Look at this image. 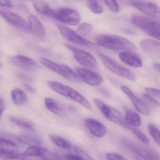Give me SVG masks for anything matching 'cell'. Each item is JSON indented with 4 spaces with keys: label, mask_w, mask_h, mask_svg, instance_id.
<instances>
[{
    "label": "cell",
    "mask_w": 160,
    "mask_h": 160,
    "mask_svg": "<svg viewBox=\"0 0 160 160\" xmlns=\"http://www.w3.org/2000/svg\"><path fill=\"white\" fill-rule=\"evenodd\" d=\"M94 102L95 105L108 120L125 129H132L127 123L125 119L118 110L106 104L102 101L99 99H94Z\"/></svg>",
    "instance_id": "cell-4"
},
{
    "label": "cell",
    "mask_w": 160,
    "mask_h": 160,
    "mask_svg": "<svg viewBox=\"0 0 160 160\" xmlns=\"http://www.w3.org/2000/svg\"><path fill=\"white\" fill-rule=\"evenodd\" d=\"M75 151L78 155L81 157L83 160H93V159L84 150L79 147H76Z\"/></svg>",
    "instance_id": "cell-36"
},
{
    "label": "cell",
    "mask_w": 160,
    "mask_h": 160,
    "mask_svg": "<svg viewBox=\"0 0 160 160\" xmlns=\"http://www.w3.org/2000/svg\"><path fill=\"white\" fill-rule=\"evenodd\" d=\"M77 74L80 79L90 86L96 87L102 84L104 79L98 73L86 68H78L76 70Z\"/></svg>",
    "instance_id": "cell-13"
},
{
    "label": "cell",
    "mask_w": 160,
    "mask_h": 160,
    "mask_svg": "<svg viewBox=\"0 0 160 160\" xmlns=\"http://www.w3.org/2000/svg\"><path fill=\"white\" fill-rule=\"evenodd\" d=\"M99 57L104 65L112 72L125 79L132 81L135 80L136 77L133 73L116 61L102 53H99Z\"/></svg>",
    "instance_id": "cell-6"
},
{
    "label": "cell",
    "mask_w": 160,
    "mask_h": 160,
    "mask_svg": "<svg viewBox=\"0 0 160 160\" xmlns=\"http://www.w3.org/2000/svg\"><path fill=\"white\" fill-rule=\"evenodd\" d=\"M5 108V104L4 101L2 98H1V101H0V110H1V115L2 116V113L4 111Z\"/></svg>",
    "instance_id": "cell-42"
},
{
    "label": "cell",
    "mask_w": 160,
    "mask_h": 160,
    "mask_svg": "<svg viewBox=\"0 0 160 160\" xmlns=\"http://www.w3.org/2000/svg\"><path fill=\"white\" fill-rule=\"evenodd\" d=\"M42 148L39 146H31L25 150L24 154L27 157H40Z\"/></svg>",
    "instance_id": "cell-30"
},
{
    "label": "cell",
    "mask_w": 160,
    "mask_h": 160,
    "mask_svg": "<svg viewBox=\"0 0 160 160\" xmlns=\"http://www.w3.org/2000/svg\"><path fill=\"white\" fill-rule=\"evenodd\" d=\"M85 125L89 131L95 137H103L107 133V128L104 124L97 120L92 118L86 119Z\"/></svg>",
    "instance_id": "cell-16"
},
{
    "label": "cell",
    "mask_w": 160,
    "mask_h": 160,
    "mask_svg": "<svg viewBox=\"0 0 160 160\" xmlns=\"http://www.w3.org/2000/svg\"><path fill=\"white\" fill-rule=\"evenodd\" d=\"M119 58L122 62L132 67L138 68L143 64L139 56L132 51H122L119 54Z\"/></svg>",
    "instance_id": "cell-17"
},
{
    "label": "cell",
    "mask_w": 160,
    "mask_h": 160,
    "mask_svg": "<svg viewBox=\"0 0 160 160\" xmlns=\"http://www.w3.org/2000/svg\"><path fill=\"white\" fill-rule=\"evenodd\" d=\"M31 29L38 37L43 38L45 36V30L41 21L35 16L30 15L28 18Z\"/></svg>",
    "instance_id": "cell-18"
},
{
    "label": "cell",
    "mask_w": 160,
    "mask_h": 160,
    "mask_svg": "<svg viewBox=\"0 0 160 160\" xmlns=\"http://www.w3.org/2000/svg\"><path fill=\"white\" fill-rule=\"evenodd\" d=\"M125 118L126 122L131 127H138L141 124V119L140 116L132 110L127 111L125 114Z\"/></svg>",
    "instance_id": "cell-23"
},
{
    "label": "cell",
    "mask_w": 160,
    "mask_h": 160,
    "mask_svg": "<svg viewBox=\"0 0 160 160\" xmlns=\"http://www.w3.org/2000/svg\"><path fill=\"white\" fill-rule=\"evenodd\" d=\"M45 105L48 110L56 115L61 116L65 114L63 107L52 98H46L45 100Z\"/></svg>",
    "instance_id": "cell-21"
},
{
    "label": "cell",
    "mask_w": 160,
    "mask_h": 160,
    "mask_svg": "<svg viewBox=\"0 0 160 160\" xmlns=\"http://www.w3.org/2000/svg\"><path fill=\"white\" fill-rule=\"evenodd\" d=\"M18 147L14 142L1 138L0 151L5 152H18Z\"/></svg>",
    "instance_id": "cell-25"
},
{
    "label": "cell",
    "mask_w": 160,
    "mask_h": 160,
    "mask_svg": "<svg viewBox=\"0 0 160 160\" xmlns=\"http://www.w3.org/2000/svg\"><path fill=\"white\" fill-rule=\"evenodd\" d=\"M104 2L108 9L112 12L118 13L119 12V6L116 1H105Z\"/></svg>",
    "instance_id": "cell-35"
},
{
    "label": "cell",
    "mask_w": 160,
    "mask_h": 160,
    "mask_svg": "<svg viewBox=\"0 0 160 160\" xmlns=\"http://www.w3.org/2000/svg\"><path fill=\"white\" fill-rule=\"evenodd\" d=\"M129 3L144 14L153 19L160 20V7L155 3L140 1H132Z\"/></svg>",
    "instance_id": "cell-10"
},
{
    "label": "cell",
    "mask_w": 160,
    "mask_h": 160,
    "mask_svg": "<svg viewBox=\"0 0 160 160\" xmlns=\"http://www.w3.org/2000/svg\"><path fill=\"white\" fill-rule=\"evenodd\" d=\"M153 67L160 74V63H154L153 65Z\"/></svg>",
    "instance_id": "cell-44"
},
{
    "label": "cell",
    "mask_w": 160,
    "mask_h": 160,
    "mask_svg": "<svg viewBox=\"0 0 160 160\" xmlns=\"http://www.w3.org/2000/svg\"><path fill=\"white\" fill-rule=\"evenodd\" d=\"M143 96H144L145 99L148 101L150 103L156 106L160 105V103L158 101H156L155 99H153L152 97L151 96L149 95V94H147V93H144L143 94Z\"/></svg>",
    "instance_id": "cell-39"
},
{
    "label": "cell",
    "mask_w": 160,
    "mask_h": 160,
    "mask_svg": "<svg viewBox=\"0 0 160 160\" xmlns=\"http://www.w3.org/2000/svg\"><path fill=\"white\" fill-rule=\"evenodd\" d=\"M0 5L1 7L6 8H12L13 7L12 2L8 1H0Z\"/></svg>",
    "instance_id": "cell-41"
},
{
    "label": "cell",
    "mask_w": 160,
    "mask_h": 160,
    "mask_svg": "<svg viewBox=\"0 0 160 160\" xmlns=\"http://www.w3.org/2000/svg\"><path fill=\"white\" fill-rule=\"evenodd\" d=\"M40 62L48 69L63 77L68 80L78 83L81 82V80L78 75L70 67L65 64L57 63L42 57L40 58Z\"/></svg>",
    "instance_id": "cell-5"
},
{
    "label": "cell",
    "mask_w": 160,
    "mask_h": 160,
    "mask_svg": "<svg viewBox=\"0 0 160 160\" xmlns=\"http://www.w3.org/2000/svg\"><path fill=\"white\" fill-rule=\"evenodd\" d=\"M34 9L41 14L50 18H55L56 11L43 2L35 1L32 2Z\"/></svg>",
    "instance_id": "cell-20"
},
{
    "label": "cell",
    "mask_w": 160,
    "mask_h": 160,
    "mask_svg": "<svg viewBox=\"0 0 160 160\" xmlns=\"http://www.w3.org/2000/svg\"><path fill=\"white\" fill-rule=\"evenodd\" d=\"M66 46L73 52L75 58L78 63L90 69H97V61L91 54L76 48L71 45L66 44Z\"/></svg>",
    "instance_id": "cell-11"
},
{
    "label": "cell",
    "mask_w": 160,
    "mask_h": 160,
    "mask_svg": "<svg viewBox=\"0 0 160 160\" xmlns=\"http://www.w3.org/2000/svg\"><path fill=\"white\" fill-rule=\"evenodd\" d=\"M145 91L147 94L151 96L156 97L160 99V90L154 88H148L147 87L145 88Z\"/></svg>",
    "instance_id": "cell-37"
},
{
    "label": "cell",
    "mask_w": 160,
    "mask_h": 160,
    "mask_svg": "<svg viewBox=\"0 0 160 160\" xmlns=\"http://www.w3.org/2000/svg\"><path fill=\"white\" fill-rule=\"evenodd\" d=\"M66 160H83L78 155H74L73 154H67L65 155Z\"/></svg>",
    "instance_id": "cell-40"
},
{
    "label": "cell",
    "mask_w": 160,
    "mask_h": 160,
    "mask_svg": "<svg viewBox=\"0 0 160 160\" xmlns=\"http://www.w3.org/2000/svg\"><path fill=\"white\" fill-rule=\"evenodd\" d=\"M47 83L49 87L54 91L62 96L70 98L71 100L80 104L85 108L91 110V105L88 101L83 95L72 88L57 81L50 80L48 81Z\"/></svg>",
    "instance_id": "cell-2"
},
{
    "label": "cell",
    "mask_w": 160,
    "mask_h": 160,
    "mask_svg": "<svg viewBox=\"0 0 160 160\" xmlns=\"http://www.w3.org/2000/svg\"><path fill=\"white\" fill-rule=\"evenodd\" d=\"M140 46L143 50L160 56V43L151 39H144L140 42Z\"/></svg>",
    "instance_id": "cell-19"
},
{
    "label": "cell",
    "mask_w": 160,
    "mask_h": 160,
    "mask_svg": "<svg viewBox=\"0 0 160 160\" xmlns=\"http://www.w3.org/2000/svg\"><path fill=\"white\" fill-rule=\"evenodd\" d=\"M9 119L10 120L11 122L19 127H21V128L30 130L33 129V125L32 123L27 120L20 118L18 117H13V116H11L9 117Z\"/></svg>",
    "instance_id": "cell-28"
},
{
    "label": "cell",
    "mask_w": 160,
    "mask_h": 160,
    "mask_svg": "<svg viewBox=\"0 0 160 160\" xmlns=\"http://www.w3.org/2000/svg\"><path fill=\"white\" fill-rule=\"evenodd\" d=\"M87 5L90 10L94 13L101 14L103 11L102 6L96 1H88Z\"/></svg>",
    "instance_id": "cell-33"
},
{
    "label": "cell",
    "mask_w": 160,
    "mask_h": 160,
    "mask_svg": "<svg viewBox=\"0 0 160 160\" xmlns=\"http://www.w3.org/2000/svg\"><path fill=\"white\" fill-rule=\"evenodd\" d=\"M40 157L45 160H62L59 155L44 148H42Z\"/></svg>",
    "instance_id": "cell-31"
},
{
    "label": "cell",
    "mask_w": 160,
    "mask_h": 160,
    "mask_svg": "<svg viewBox=\"0 0 160 160\" xmlns=\"http://www.w3.org/2000/svg\"><path fill=\"white\" fill-rule=\"evenodd\" d=\"M1 14L8 23L18 29L26 33L32 32L28 23L17 14L8 10H1Z\"/></svg>",
    "instance_id": "cell-8"
},
{
    "label": "cell",
    "mask_w": 160,
    "mask_h": 160,
    "mask_svg": "<svg viewBox=\"0 0 160 160\" xmlns=\"http://www.w3.org/2000/svg\"><path fill=\"white\" fill-rule=\"evenodd\" d=\"M54 19L71 26H77L80 23L81 18L76 10L62 8L56 10Z\"/></svg>",
    "instance_id": "cell-9"
},
{
    "label": "cell",
    "mask_w": 160,
    "mask_h": 160,
    "mask_svg": "<svg viewBox=\"0 0 160 160\" xmlns=\"http://www.w3.org/2000/svg\"><path fill=\"white\" fill-rule=\"evenodd\" d=\"M11 99L13 103L17 106L25 104L28 101L26 93L20 89L16 88L11 92Z\"/></svg>",
    "instance_id": "cell-22"
},
{
    "label": "cell",
    "mask_w": 160,
    "mask_h": 160,
    "mask_svg": "<svg viewBox=\"0 0 160 160\" xmlns=\"http://www.w3.org/2000/svg\"><path fill=\"white\" fill-rule=\"evenodd\" d=\"M57 27L61 35L67 41L76 44L92 48L95 46L92 42L84 39L70 28L61 25H58Z\"/></svg>",
    "instance_id": "cell-12"
},
{
    "label": "cell",
    "mask_w": 160,
    "mask_h": 160,
    "mask_svg": "<svg viewBox=\"0 0 160 160\" xmlns=\"http://www.w3.org/2000/svg\"><path fill=\"white\" fill-rule=\"evenodd\" d=\"M19 141L23 144L31 146H40L42 145V140L36 136L29 134H22L18 137Z\"/></svg>",
    "instance_id": "cell-24"
},
{
    "label": "cell",
    "mask_w": 160,
    "mask_h": 160,
    "mask_svg": "<svg viewBox=\"0 0 160 160\" xmlns=\"http://www.w3.org/2000/svg\"><path fill=\"white\" fill-rule=\"evenodd\" d=\"M132 24L151 37L160 41V21L157 19L141 16H134Z\"/></svg>",
    "instance_id": "cell-3"
},
{
    "label": "cell",
    "mask_w": 160,
    "mask_h": 160,
    "mask_svg": "<svg viewBox=\"0 0 160 160\" xmlns=\"http://www.w3.org/2000/svg\"><path fill=\"white\" fill-rule=\"evenodd\" d=\"M148 130L154 141L160 146V132L158 128L152 124L148 125Z\"/></svg>",
    "instance_id": "cell-32"
},
{
    "label": "cell",
    "mask_w": 160,
    "mask_h": 160,
    "mask_svg": "<svg viewBox=\"0 0 160 160\" xmlns=\"http://www.w3.org/2000/svg\"><path fill=\"white\" fill-rule=\"evenodd\" d=\"M106 157L108 160H127L122 155L114 152L107 153Z\"/></svg>",
    "instance_id": "cell-38"
},
{
    "label": "cell",
    "mask_w": 160,
    "mask_h": 160,
    "mask_svg": "<svg viewBox=\"0 0 160 160\" xmlns=\"http://www.w3.org/2000/svg\"><path fill=\"white\" fill-rule=\"evenodd\" d=\"M11 61L15 66L27 72H33L38 67L35 61L26 56L21 55L14 56L11 59Z\"/></svg>",
    "instance_id": "cell-14"
},
{
    "label": "cell",
    "mask_w": 160,
    "mask_h": 160,
    "mask_svg": "<svg viewBox=\"0 0 160 160\" xmlns=\"http://www.w3.org/2000/svg\"><path fill=\"white\" fill-rule=\"evenodd\" d=\"M95 39L99 45L110 50L133 51L137 49L131 41L117 35L100 34L97 35Z\"/></svg>",
    "instance_id": "cell-1"
},
{
    "label": "cell",
    "mask_w": 160,
    "mask_h": 160,
    "mask_svg": "<svg viewBox=\"0 0 160 160\" xmlns=\"http://www.w3.org/2000/svg\"><path fill=\"white\" fill-rule=\"evenodd\" d=\"M132 131L134 133L136 136L140 140L142 141L144 144H149V140L148 138L147 137V136L142 132L141 131L138 130L137 128H134L132 129Z\"/></svg>",
    "instance_id": "cell-34"
},
{
    "label": "cell",
    "mask_w": 160,
    "mask_h": 160,
    "mask_svg": "<svg viewBox=\"0 0 160 160\" xmlns=\"http://www.w3.org/2000/svg\"><path fill=\"white\" fill-rule=\"evenodd\" d=\"M121 89L125 93V95H127L129 99H131L136 109L138 112L145 116H148L150 115V111L148 105L143 101L136 97L128 87L125 86H122L121 87Z\"/></svg>",
    "instance_id": "cell-15"
},
{
    "label": "cell",
    "mask_w": 160,
    "mask_h": 160,
    "mask_svg": "<svg viewBox=\"0 0 160 160\" xmlns=\"http://www.w3.org/2000/svg\"><path fill=\"white\" fill-rule=\"evenodd\" d=\"M124 146L128 149L141 157L144 160H160V156L152 150L134 142L122 140Z\"/></svg>",
    "instance_id": "cell-7"
},
{
    "label": "cell",
    "mask_w": 160,
    "mask_h": 160,
    "mask_svg": "<svg viewBox=\"0 0 160 160\" xmlns=\"http://www.w3.org/2000/svg\"><path fill=\"white\" fill-rule=\"evenodd\" d=\"M93 29L92 25L87 23H83L80 24L78 28V33L84 37H88L91 34Z\"/></svg>",
    "instance_id": "cell-29"
},
{
    "label": "cell",
    "mask_w": 160,
    "mask_h": 160,
    "mask_svg": "<svg viewBox=\"0 0 160 160\" xmlns=\"http://www.w3.org/2000/svg\"><path fill=\"white\" fill-rule=\"evenodd\" d=\"M24 87L26 88V89L28 90V91L30 92H34L33 89L31 86H30L29 85H28V84H24Z\"/></svg>",
    "instance_id": "cell-43"
},
{
    "label": "cell",
    "mask_w": 160,
    "mask_h": 160,
    "mask_svg": "<svg viewBox=\"0 0 160 160\" xmlns=\"http://www.w3.org/2000/svg\"><path fill=\"white\" fill-rule=\"evenodd\" d=\"M0 158L2 160H32L23 153L18 152L0 151Z\"/></svg>",
    "instance_id": "cell-26"
},
{
    "label": "cell",
    "mask_w": 160,
    "mask_h": 160,
    "mask_svg": "<svg viewBox=\"0 0 160 160\" xmlns=\"http://www.w3.org/2000/svg\"><path fill=\"white\" fill-rule=\"evenodd\" d=\"M49 138L52 142L59 148L65 149H71L72 145L69 141L61 137L54 134L49 135Z\"/></svg>",
    "instance_id": "cell-27"
}]
</instances>
